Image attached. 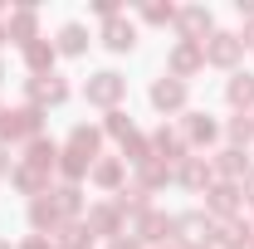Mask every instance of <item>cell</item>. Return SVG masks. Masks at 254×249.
<instances>
[{
	"mask_svg": "<svg viewBox=\"0 0 254 249\" xmlns=\"http://www.w3.org/2000/svg\"><path fill=\"white\" fill-rule=\"evenodd\" d=\"M123 98H127V78L118 73V68H98L93 78L83 83V103H88V108L113 113V108H123Z\"/></svg>",
	"mask_w": 254,
	"mask_h": 249,
	"instance_id": "obj_1",
	"label": "cell"
},
{
	"mask_svg": "<svg viewBox=\"0 0 254 249\" xmlns=\"http://www.w3.org/2000/svg\"><path fill=\"white\" fill-rule=\"evenodd\" d=\"M34 137H44V113L39 108H10V113H0V142L10 147V142H25L30 147Z\"/></svg>",
	"mask_w": 254,
	"mask_h": 249,
	"instance_id": "obj_2",
	"label": "cell"
},
{
	"mask_svg": "<svg viewBox=\"0 0 254 249\" xmlns=\"http://www.w3.org/2000/svg\"><path fill=\"white\" fill-rule=\"evenodd\" d=\"M176 39H186V44H205L210 34H215V15L205 10V5H176Z\"/></svg>",
	"mask_w": 254,
	"mask_h": 249,
	"instance_id": "obj_3",
	"label": "cell"
},
{
	"mask_svg": "<svg viewBox=\"0 0 254 249\" xmlns=\"http://www.w3.org/2000/svg\"><path fill=\"white\" fill-rule=\"evenodd\" d=\"M132 240H142V245H161V240H171V245H176V215H161L157 205L142 210V215L132 220Z\"/></svg>",
	"mask_w": 254,
	"mask_h": 249,
	"instance_id": "obj_4",
	"label": "cell"
},
{
	"mask_svg": "<svg viewBox=\"0 0 254 249\" xmlns=\"http://www.w3.org/2000/svg\"><path fill=\"white\" fill-rule=\"evenodd\" d=\"M147 98H152V108H157V113H186V103H190V83L171 78V73H161L157 83L147 88Z\"/></svg>",
	"mask_w": 254,
	"mask_h": 249,
	"instance_id": "obj_5",
	"label": "cell"
},
{
	"mask_svg": "<svg viewBox=\"0 0 254 249\" xmlns=\"http://www.w3.org/2000/svg\"><path fill=\"white\" fill-rule=\"evenodd\" d=\"M200 49H205V63L230 68V73H235V63L245 59V44H240V34H230V30H215L205 44H200Z\"/></svg>",
	"mask_w": 254,
	"mask_h": 249,
	"instance_id": "obj_6",
	"label": "cell"
},
{
	"mask_svg": "<svg viewBox=\"0 0 254 249\" xmlns=\"http://www.w3.org/2000/svg\"><path fill=\"white\" fill-rule=\"evenodd\" d=\"M245 210V190L235 186V181H215V186L205 190V215H215V220H235Z\"/></svg>",
	"mask_w": 254,
	"mask_h": 249,
	"instance_id": "obj_7",
	"label": "cell"
},
{
	"mask_svg": "<svg viewBox=\"0 0 254 249\" xmlns=\"http://www.w3.org/2000/svg\"><path fill=\"white\" fill-rule=\"evenodd\" d=\"M200 68H205V49H200V44H186V39H176L171 54H166V73L181 78V83H190V73H200Z\"/></svg>",
	"mask_w": 254,
	"mask_h": 249,
	"instance_id": "obj_8",
	"label": "cell"
},
{
	"mask_svg": "<svg viewBox=\"0 0 254 249\" xmlns=\"http://www.w3.org/2000/svg\"><path fill=\"white\" fill-rule=\"evenodd\" d=\"M25 93H30V108H64L68 103V83H64L59 73H44V78H30L25 83Z\"/></svg>",
	"mask_w": 254,
	"mask_h": 249,
	"instance_id": "obj_9",
	"label": "cell"
},
{
	"mask_svg": "<svg viewBox=\"0 0 254 249\" xmlns=\"http://www.w3.org/2000/svg\"><path fill=\"white\" fill-rule=\"evenodd\" d=\"M152 156H157L161 166H176V161H186L190 147H186V137H181V127H166V123H161L157 132H152Z\"/></svg>",
	"mask_w": 254,
	"mask_h": 249,
	"instance_id": "obj_10",
	"label": "cell"
},
{
	"mask_svg": "<svg viewBox=\"0 0 254 249\" xmlns=\"http://www.w3.org/2000/svg\"><path fill=\"white\" fill-rule=\"evenodd\" d=\"M181 137H186V147H210V142H220V123L210 118V113H181Z\"/></svg>",
	"mask_w": 254,
	"mask_h": 249,
	"instance_id": "obj_11",
	"label": "cell"
},
{
	"mask_svg": "<svg viewBox=\"0 0 254 249\" xmlns=\"http://www.w3.org/2000/svg\"><path fill=\"white\" fill-rule=\"evenodd\" d=\"M171 181H181L186 190H210V186H215V171H210L205 156H186V161L171 166Z\"/></svg>",
	"mask_w": 254,
	"mask_h": 249,
	"instance_id": "obj_12",
	"label": "cell"
},
{
	"mask_svg": "<svg viewBox=\"0 0 254 249\" xmlns=\"http://www.w3.org/2000/svg\"><path fill=\"white\" fill-rule=\"evenodd\" d=\"M5 34H10L20 49L34 44V39H39V10H34V5H15V10L5 15Z\"/></svg>",
	"mask_w": 254,
	"mask_h": 249,
	"instance_id": "obj_13",
	"label": "cell"
},
{
	"mask_svg": "<svg viewBox=\"0 0 254 249\" xmlns=\"http://www.w3.org/2000/svg\"><path fill=\"white\" fill-rule=\"evenodd\" d=\"M210 225H215V220L205 215V210H186V215H176V245H181V249H195L200 240H210Z\"/></svg>",
	"mask_w": 254,
	"mask_h": 249,
	"instance_id": "obj_14",
	"label": "cell"
},
{
	"mask_svg": "<svg viewBox=\"0 0 254 249\" xmlns=\"http://www.w3.org/2000/svg\"><path fill=\"white\" fill-rule=\"evenodd\" d=\"M210 171H215L220 181H235V186H240V181L250 176L254 166H250V152H235V147H225V152L210 156Z\"/></svg>",
	"mask_w": 254,
	"mask_h": 249,
	"instance_id": "obj_15",
	"label": "cell"
},
{
	"mask_svg": "<svg viewBox=\"0 0 254 249\" xmlns=\"http://www.w3.org/2000/svg\"><path fill=\"white\" fill-rule=\"evenodd\" d=\"M98 147H103V127H93V123H73V127H68L64 152H73V156H83V161H93Z\"/></svg>",
	"mask_w": 254,
	"mask_h": 249,
	"instance_id": "obj_16",
	"label": "cell"
},
{
	"mask_svg": "<svg viewBox=\"0 0 254 249\" xmlns=\"http://www.w3.org/2000/svg\"><path fill=\"white\" fill-rule=\"evenodd\" d=\"M25 54V68H30V78H44V73H54V59H59V49H54V39H34V44H25L20 49Z\"/></svg>",
	"mask_w": 254,
	"mask_h": 249,
	"instance_id": "obj_17",
	"label": "cell"
},
{
	"mask_svg": "<svg viewBox=\"0 0 254 249\" xmlns=\"http://www.w3.org/2000/svg\"><path fill=\"white\" fill-rule=\"evenodd\" d=\"M10 186L20 190V195H30V200H39V195H49V171H34V166H25V161H15Z\"/></svg>",
	"mask_w": 254,
	"mask_h": 249,
	"instance_id": "obj_18",
	"label": "cell"
},
{
	"mask_svg": "<svg viewBox=\"0 0 254 249\" xmlns=\"http://www.w3.org/2000/svg\"><path fill=\"white\" fill-rule=\"evenodd\" d=\"M83 225H88V235H103V240H118V235H123V215L113 210V200L93 205V210L83 215Z\"/></svg>",
	"mask_w": 254,
	"mask_h": 249,
	"instance_id": "obj_19",
	"label": "cell"
},
{
	"mask_svg": "<svg viewBox=\"0 0 254 249\" xmlns=\"http://www.w3.org/2000/svg\"><path fill=\"white\" fill-rule=\"evenodd\" d=\"M103 44H108L113 54H132V49H137V25H132L127 15L108 20V25H103Z\"/></svg>",
	"mask_w": 254,
	"mask_h": 249,
	"instance_id": "obj_20",
	"label": "cell"
},
{
	"mask_svg": "<svg viewBox=\"0 0 254 249\" xmlns=\"http://www.w3.org/2000/svg\"><path fill=\"white\" fill-rule=\"evenodd\" d=\"M88 44H93V39H88V30H83L78 20L59 25V39H54V49H59L64 59H83V54H88Z\"/></svg>",
	"mask_w": 254,
	"mask_h": 249,
	"instance_id": "obj_21",
	"label": "cell"
},
{
	"mask_svg": "<svg viewBox=\"0 0 254 249\" xmlns=\"http://www.w3.org/2000/svg\"><path fill=\"white\" fill-rule=\"evenodd\" d=\"M250 235H254V230L240 215H235V220H215V225H210V240H215L220 249H245V245H250Z\"/></svg>",
	"mask_w": 254,
	"mask_h": 249,
	"instance_id": "obj_22",
	"label": "cell"
},
{
	"mask_svg": "<svg viewBox=\"0 0 254 249\" xmlns=\"http://www.w3.org/2000/svg\"><path fill=\"white\" fill-rule=\"evenodd\" d=\"M123 176H127L123 156H103V161H93V171H88V181L98 190H123Z\"/></svg>",
	"mask_w": 254,
	"mask_h": 249,
	"instance_id": "obj_23",
	"label": "cell"
},
{
	"mask_svg": "<svg viewBox=\"0 0 254 249\" xmlns=\"http://www.w3.org/2000/svg\"><path fill=\"white\" fill-rule=\"evenodd\" d=\"M225 103L235 108V113H254V73H230V83H225Z\"/></svg>",
	"mask_w": 254,
	"mask_h": 249,
	"instance_id": "obj_24",
	"label": "cell"
},
{
	"mask_svg": "<svg viewBox=\"0 0 254 249\" xmlns=\"http://www.w3.org/2000/svg\"><path fill=\"white\" fill-rule=\"evenodd\" d=\"M30 225H34V235H49V230H59V225H64L59 205H54L49 195H39V200H30Z\"/></svg>",
	"mask_w": 254,
	"mask_h": 249,
	"instance_id": "obj_25",
	"label": "cell"
},
{
	"mask_svg": "<svg viewBox=\"0 0 254 249\" xmlns=\"http://www.w3.org/2000/svg\"><path fill=\"white\" fill-rule=\"evenodd\" d=\"M25 166H34V171H54V166H59V147H54L49 137H34L30 147H25Z\"/></svg>",
	"mask_w": 254,
	"mask_h": 249,
	"instance_id": "obj_26",
	"label": "cell"
},
{
	"mask_svg": "<svg viewBox=\"0 0 254 249\" xmlns=\"http://www.w3.org/2000/svg\"><path fill=\"white\" fill-rule=\"evenodd\" d=\"M220 132L230 137V147H235V152H250V142H254V113H235Z\"/></svg>",
	"mask_w": 254,
	"mask_h": 249,
	"instance_id": "obj_27",
	"label": "cell"
},
{
	"mask_svg": "<svg viewBox=\"0 0 254 249\" xmlns=\"http://www.w3.org/2000/svg\"><path fill=\"white\" fill-rule=\"evenodd\" d=\"M166 181H171V166H161L157 156L137 166V190H142V195H152V190H161Z\"/></svg>",
	"mask_w": 254,
	"mask_h": 249,
	"instance_id": "obj_28",
	"label": "cell"
},
{
	"mask_svg": "<svg viewBox=\"0 0 254 249\" xmlns=\"http://www.w3.org/2000/svg\"><path fill=\"white\" fill-rule=\"evenodd\" d=\"M54 235H59V240H54L59 249H88V245H93V235H88V225H83V220H64Z\"/></svg>",
	"mask_w": 254,
	"mask_h": 249,
	"instance_id": "obj_29",
	"label": "cell"
},
{
	"mask_svg": "<svg viewBox=\"0 0 254 249\" xmlns=\"http://www.w3.org/2000/svg\"><path fill=\"white\" fill-rule=\"evenodd\" d=\"M113 210H118V215H123V220H137V215H142V210H152V200H147L142 190L132 186V190H118V200H113Z\"/></svg>",
	"mask_w": 254,
	"mask_h": 249,
	"instance_id": "obj_30",
	"label": "cell"
},
{
	"mask_svg": "<svg viewBox=\"0 0 254 249\" xmlns=\"http://www.w3.org/2000/svg\"><path fill=\"white\" fill-rule=\"evenodd\" d=\"M49 200L59 205V215H64V220H78V210H83V190H78V186H59V190H49Z\"/></svg>",
	"mask_w": 254,
	"mask_h": 249,
	"instance_id": "obj_31",
	"label": "cell"
},
{
	"mask_svg": "<svg viewBox=\"0 0 254 249\" xmlns=\"http://www.w3.org/2000/svg\"><path fill=\"white\" fill-rule=\"evenodd\" d=\"M123 161H127V166H142V161H152V137L132 132V137L123 142Z\"/></svg>",
	"mask_w": 254,
	"mask_h": 249,
	"instance_id": "obj_32",
	"label": "cell"
},
{
	"mask_svg": "<svg viewBox=\"0 0 254 249\" xmlns=\"http://www.w3.org/2000/svg\"><path fill=\"white\" fill-rule=\"evenodd\" d=\"M132 132H137V123L127 118L123 108H113V113H108V123H103V137H118V142H127Z\"/></svg>",
	"mask_w": 254,
	"mask_h": 249,
	"instance_id": "obj_33",
	"label": "cell"
},
{
	"mask_svg": "<svg viewBox=\"0 0 254 249\" xmlns=\"http://www.w3.org/2000/svg\"><path fill=\"white\" fill-rule=\"evenodd\" d=\"M137 15H142V25H171V20H176V5H171V0H166V5L152 0V5H142Z\"/></svg>",
	"mask_w": 254,
	"mask_h": 249,
	"instance_id": "obj_34",
	"label": "cell"
},
{
	"mask_svg": "<svg viewBox=\"0 0 254 249\" xmlns=\"http://www.w3.org/2000/svg\"><path fill=\"white\" fill-rule=\"evenodd\" d=\"M93 15L108 25V20H118V15H123V5H118V0H93Z\"/></svg>",
	"mask_w": 254,
	"mask_h": 249,
	"instance_id": "obj_35",
	"label": "cell"
},
{
	"mask_svg": "<svg viewBox=\"0 0 254 249\" xmlns=\"http://www.w3.org/2000/svg\"><path fill=\"white\" fill-rule=\"evenodd\" d=\"M108 249H142V240H132V235H118V240H108Z\"/></svg>",
	"mask_w": 254,
	"mask_h": 249,
	"instance_id": "obj_36",
	"label": "cell"
},
{
	"mask_svg": "<svg viewBox=\"0 0 254 249\" xmlns=\"http://www.w3.org/2000/svg\"><path fill=\"white\" fill-rule=\"evenodd\" d=\"M20 249H59V245H49L44 235H30V240H25V245H20Z\"/></svg>",
	"mask_w": 254,
	"mask_h": 249,
	"instance_id": "obj_37",
	"label": "cell"
},
{
	"mask_svg": "<svg viewBox=\"0 0 254 249\" xmlns=\"http://www.w3.org/2000/svg\"><path fill=\"white\" fill-rule=\"evenodd\" d=\"M10 171H15V161H10V147L0 142V176H10Z\"/></svg>",
	"mask_w": 254,
	"mask_h": 249,
	"instance_id": "obj_38",
	"label": "cell"
},
{
	"mask_svg": "<svg viewBox=\"0 0 254 249\" xmlns=\"http://www.w3.org/2000/svg\"><path fill=\"white\" fill-rule=\"evenodd\" d=\"M235 10L245 15V25H250V20H254V0H235Z\"/></svg>",
	"mask_w": 254,
	"mask_h": 249,
	"instance_id": "obj_39",
	"label": "cell"
},
{
	"mask_svg": "<svg viewBox=\"0 0 254 249\" xmlns=\"http://www.w3.org/2000/svg\"><path fill=\"white\" fill-rule=\"evenodd\" d=\"M240 190H245V200H250V205H254V171H250V176H245V181H240Z\"/></svg>",
	"mask_w": 254,
	"mask_h": 249,
	"instance_id": "obj_40",
	"label": "cell"
},
{
	"mask_svg": "<svg viewBox=\"0 0 254 249\" xmlns=\"http://www.w3.org/2000/svg\"><path fill=\"white\" fill-rule=\"evenodd\" d=\"M240 44H245V49H254V20L245 25V34H240Z\"/></svg>",
	"mask_w": 254,
	"mask_h": 249,
	"instance_id": "obj_41",
	"label": "cell"
},
{
	"mask_svg": "<svg viewBox=\"0 0 254 249\" xmlns=\"http://www.w3.org/2000/svg\"><path fill=\"white\" fill-rule=\"evenodd\" d=\"M5 39H10V34H5V20H0V44H5Z\"/></svg>",
	"mask_w": 254,
	"mask_h": 249,
	"instance_id": "obj_42",
	"label": "cell"
},
{
	"mask_svg": "<svg viewBox=\"0 0 254 249\" xmlns=\"http://www.w3.org/2000/svg\"><path fill=\"white\" fill-rule=\"evenodd\" d=\"M0 249H15V245H5V240H0Z\"/></svg>",
	"mask_w": 254,
	"mask_h": 249,
	"instance_id": "obj_43",
	"label": "cell"
},
{
	"mask_svg": "<svg viewBox=\"0 0 254 249\" xmlns=\"http://www.w3.org/2000/svg\"><path fill=\"white\" fill-rule=\"evenodd\" d=\"M0 78H5V63H0Z\"/></svg>",
	"mask_w": 254,
	"mask_h": 249,
	"instance_id": "obj_44",
	"label": "cell"
},
{
	"mask_svg": "<svg viewBox=\"0 0 254 249\" xmlns=\"http://www.w3.org/2000/svg\"><path fill=\"white\" fill-rule=\"evenodd\" d=\"M166 249H181V245H166Z\"/></svg>",
	"mask_w": 254,
	"mask_h": 249,
	"instance_id": "obj_45",
	"label": "cell"
},
{
	"mask_svg": "<svg viewBox=\"0 0 254 249\" xmlns=\"http://www.w3.org/2000/svg\"><path fill=\"white\" fill-rule=\"evenodd\" d=\"M0 15H5V5H0Z\"/></svg>",
	"mask_w": 254,
	"mask_h": 249,
	"instance_id": "obj_46",
	"label": "cell"
},
{
	"mask_svg": "<svg viewBox=\"0 0 254 249\" xmlns=\"http://www.w3.org/2000/svg\"><path fill=\"white\" fill-rule=\"evenodd\" d=\"M195 249H205V245H195Z\"/></svg>",
	"mask_w": 254,
	"mask_h": 249,
	"instance_id": "obj_47",
	"label": "cell"
},
{
	"mask_svg": "<svg viewBox=\"0 0 254 249\" xmlns=\"http://www.w3.org/2000/svg\"><path fill=\"white\" fill-rule=\"evenodd\" d=\"M0 113H5V108H0Z\"/></svg>",
	"mask_w": 254,
	"mask_h": 249,
	"instance_id": "obj_48",
	"label": "cell"
}]
</instances>
